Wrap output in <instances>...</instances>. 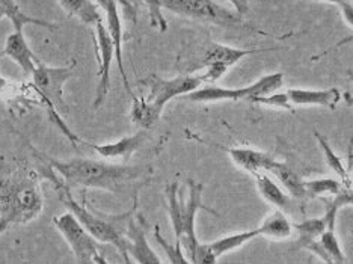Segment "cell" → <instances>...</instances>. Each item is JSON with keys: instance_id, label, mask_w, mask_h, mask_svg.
I'll list each match as a JSON object with an SVG mask.
<instances>
[{"instance_id": "6da1fadb", "label": "cell", "mask_w": 353, "mask_h": 264, "mask_svg": "<svg viewBox=\"0 0 353 264\" xmlns=\"http://www.w3.org/2000/svg\"><path fill=\"white\" fill-rule=\"evenodd\" d=\"M46 163H49L50 170L58 174L70 189H100L114 195H138L139 187L151 172L150 167L143 165L110 163L95 159L56 160L46 157Z\"/></svg>"}, {"instance_id": "7a4b0ae2", "label": "cell", "mask_w": 353, "mask_h": 264, "mask_svg": "<svg viewBox=\"0 0 353 264\" xmlns=\"http://www.w3.org/2000/svg\"><path fill=\"white\" fill-rule=\"evenodd\" d=\"M53 177L50 179L54 183L56 192L59 195V201L67 207V209L73 213L76 218L80 221V223L90 231V233L101 242L103 245H110L121 255L124 263H132L130 255L127 251V237L125 231L128 225V219L132 218V214L136 212L138 207V195L133 196V207L128 212L121 214H106L99 210L91 209L86 203H79L73 198L70 192V187L63 183L59 181V175L52 170Z\"/></svg>"}, {"instance_id": "3957f363", "label": "cell", "mask_w": 353, "mask_h": 264, "mask_svg": "<svg viewBox=\"0 0 353 264\" xmlns=\"http://www.w3.org/2000/svg\"><path fill=\"white\" fill-rule=\"evenodd\" d=\"M204 185L195 180H188V199L184 201L180 194L179 181H171L165 187L166 196V210L170 214L171 225L175 234V240L180 242L186 252V257L192 263L195 257L196 247L199 240L196 237V214L199 210H205L214 216H218V212L212 210L203 201Z\"/></svg>"}, {"instance_id": "277c9868", "label": "cell", "mask_w": 353, "mask_h": 264, "mask_svg": "<svg viewBox=\"0 0 353 264\" xmlns=\"http://www.w3.org/2000/svg\"><path fill=\"white\" fill-rule=\"evenodd\" d=\"M142 85H145L148 94L145 97H133L132 106V121L139 124L142 129H150L154 125L163 108L172 99L186 97L192 91L201 88L203 79L201 76H176L174 79H162L157 74H150L143 80Z\"/></svg>"}, {"instance_id": "5b68a950", "label": "cell", "mask_w": 353, "mask_h": 264, "mask_svg": "<svg viewBox=\"0 0 353 264\" xmlns=\"http://www.w3.org/2000/svg\"><path fill=\"white\" fill-rule=\"evenodd\" d=\"M43 205V192L34 177L0 175V218L10 225L37 219Z\"/></svg>"}, {"instance_id": "8992f818", "label": "cell", "mask_w": 353, "mask_h": 264, "mask_svg": "<svg viewBox=\"0 0 353 264\" xmlns=\"http://www.w3.org/2000/svg\"><path fill=\"white\" fill-rule=\"evenodd\" d=\"M53 225L67 240L74 258L80 264H106L103 243L88 231L70 210L53 218Z\"/></svg>"}, {"instance_id": "52a82bcc", "label": "cell", "mask_w": 353, "mask_h": 264, "mask_svg": "<svg viewBox=\"0 0 353 264\" xmlns=\"http://www.w3.org/2000/svg\"><path fill=\"white\" fill-rule=\"evenodd\" d=\"M284 85L283 73H272L263 76L256 82L242 88H225L218 85H205L186 95L194 103H218V101H251L259 95H266L278 91Z\"/></svg>"}, {"instance_id": "ba28073f", "label": "cell", "mask_w": 353, "mask_h": 264, "mask_svg": "<svg viewBox=\"0 0 353 264\" xmlns=\"http://www.w3.org/2000/svg\"><path fill=\"white\" fill-rule=\"evenodd\" d=\"M162 8L181 17L212 23L222 28L242 25V17L236 11L216 3L214 0H162Z\"/></svg>"}, {"instance_id": "9c48e42d", "label": "cell", "mask_w": 353, "mask_h": 264, "mask_svg": "<svg viewBox=\"0 0 353 264\" xmlns=\"http://www.w3.org/2000/svg\"><path fill=\"white\" fill-rule=\"evenodd\" d=\"M76 61L67 67H49L41 62L32 73V80L37 91L46 99L50 110L67 112V105L63 101V86L73 76Z\"/></svg>"}, {"instance_id": "30bf717a", "label": "cell", "mask_w": 353, "mask_h": 264, "mask_svg": "<svg viewBox=\"0 0 353 264\" xmlns=\"http://www.w3.org/2000/svg\"><path fill=\"white\" fill-rule=\"evenodd\" d=\"M97 49H99V61H100V79H99V86L97 91H95V100H94V109H99L104 100H106L110 88V65L112 59L115 58V44L114 39H112L108 28L104 26V21H100L97 26Z\"/></svg>"}, {"instance_id": "8fae6325", "label": "cell", "mask_w": 353, "mask_h": 264, "mask_svg": "<svg viewBox=\"0 0 353 264\" xmlns=\"http://www.w3.org/2000/svg\"><path fill=\"white\" fill-rule=\"evenodd\" d=\"M127 237V251L130 257L139 264H160L162 260L157 257L156 251L152 250L148 243V238L145 234V228H143V219L142 216L136 214V212L132 214V218L128 219V225L125 231Z\"/></svg>"}, {"instance_id": "7c38bea8", "label": "cell", "mask_w": 353, "mask_h": 264, "mask_svg": "<svg viewBox=\"0 0 353 264\" xmlns=\"http://www.w3.org/2000/svg\"><path fill=\"white\" fill-rule=\"evenodd\" d=\"M95 3L100 6V10L106 14V21H108V30L114 39L115 44V58L119 67V73H121L123 82L127 92L134 97L132 92L130 83H128V79L125 74V68H124V61H123V25H121V17H119V11H118V2L117 0H94Z\"/></svg>"}, {"instance_id": "4fadbf2b", "label": "cell", "mask_w": 353, "mask_h": 264, "mask_svg": "<svg viewBox=\"0 0 353 264\" xmlns=\"http://www.w3.org/2000/svg\"><path fill=\"white\" fill-rule=\"evenodd\" d=\"M148 138L147 129H142L136 132L134 134L124 136V138L118 139L115 142H108V143H88L83 142L85 145L91 147L95 153L101 156L103 159H121L128 160L136 151L141 150V147L145 143Z\"/></svg>"}, {"instance_id": "5bb4252c", "label": "cell", "mask_w": 353, "mask_h": 264, "mask_svg": "<svg viewBox=\"0 0 353 264\" xmlns=\"http://www.w3.org/2000/svg\"><path fill=\"white\" fill-rule=\"evenodd\" d=\"M293 250H307L325 263H346V255H344L339 237L335 234V230L326 228L323 234L319 238L307 240V242L293 245Z\"/></svg>"}, {"instance_id": "9a60e30c", "label": "cell", "mask_w": 353, "mask_h": 264, "mask_svg": "<svg viewBox=\"0 0 353 264\" xmlns=\"http://www.w3.org/2000/svg\"><path fill=\"white\" fill-rule=\"evenodd\" d=\"M3 53L17 63L26 76H32L34 70L41 63V61L37 58V54L30 50V47L21 30H14L11 35H8L3 47Z\"/></svg>"}, {"instance_id": "2e32d148", "label": "cell", "mask_w": 353, "mask_h": 264, "mask_svg": "<svg viewBox=\"0 0 353 264\" xmlns=\"http://www.w3.org/2000/svg\"><path fill=\"white\" fill-rule=\"evenodd\" d=\"M288 99L293 106H320L327 109H335L341 99L340 91L336 88L331 90H288Z\"/></svg>"}, {"instance_id": "e0dca14e", "label": "cell", "mask_w": 353, "mask_h": 264, "mask_svg": "<svg viewBox=\"0 0 353 264\" xmlns=\"http://www.w3.org/2000/svg\"><path fill=\"white\" fill-rule=\"evenodd\" d=\"M230 154L231 160L243 171L250 172L251 175L255 172H268L269 167L274 162V157L268 153H261L252 148H223Z\"/></svg>"}, {"instance_id": "ac0fdd59", "label": "cell", "mask_w": 353, "mask_h": 264, "mask_svg": "<svg viewBox=\"0 0 353 264\" xmlns=\"http://www.w3.org/2000/svg\"><path fill=\"white\" fill-rule=\"evenodd\" d=\"M252 177L255 179L256 189H259L260 195L264 198V201H268L269 204L283 212L290 209L293 198L288 195V192L281 187L274 179H270L269 175L264 172H255L252 174Z\"/></svg>"}, {"instance_id": "d6986e66", "label": "cell", "mask_w": 353, "mask_h": 264, "mask_svg": "<svg viewBox=\"0 0 353 264\" xmlns=\"http://www.w3.org/2000/svg\"><path fill=\"white\" fill-rule=\"evenodd\" d=\"M264 50H245V49H236V47H230L225 44L212 43L207 47V52L203 58V63L204 67L208 65V63H222V65H227L228 68H231L234 67L237 62L246 58V56L260 53Z\"/></svg>"}, {"instance_id": "ffe728a7", "label": "cell", "mask_w": 353, "mask_h": 264, "mask_svg": "<svg viewBox=\"0 0 353 264\" xmlns=\"http://www.w3.org/2000/svg\"><path fill=\"white\" fill-rule=\"evenodd\" d=\"M268 172L274 175V177L281 183V186L288 192V195L292 198H298V199L307 198V192H305V180L287 163L274 160Z\"/></svg>"}, {"instance_id": "44dd1931", "label": "cell", "mask_w": 353, "mask_h": 264, "mask_svg": "<svg viewBox=\"0 0 353 264\" xmlns=\"http://www.w3.org/2000/svg\"><path fill=\"white\" fill-rule=\"evenodd\" d=\"M61 8L70 17H76L85 26H97L103 17L100 6L94 0H58Z\"/></svg>"}, {"instance_id": "7402d4cb", "label": "cell", "mask_w": 353, "mask_h": 264, "mask_svg": "<svg viewBox=\"0 0 353 264\" xmlns=\"http://www.w3.org/2000/svg\"><path fill=\"white\" fill-rule=\"evenodd\" d=\"M3 19H10L14 29L21 30V32H23V28L28 25L47 28V29H58V26H56L54 23L30 17L29 14L23 12L15 0H0V20Z\"/></svg>"}, {"instance_id": "603a6c76", "label": "cell", "mask_w": 353, "mask_h": 264, "mask_svg": "<svg viewBox=\"0 0 353 264\" xmlns=\"http://www.w3.org/2000/svg\"><path fill=\"white\" fill-rule=\"evenodd\" d=\"M260 237V230H248V231H242V233H236V234H230L225 237H221L214 242L207 243L208 247H210L212 254L216 257V260H219L222 255H225L227 252L236 251L239 247H242L243 245L252 242L254 238Z\"/></svg>"}, {"instance_id": "cb8c5ba5", "label": "cell", "mask_w": 353, "mask_h": 264, "mask_svg": "<svg viewBox=\"0 0 353 264\" xmlns=\"http://www.w3.org/2000/svg\"><path fill=\"white\" fill-rule=\"evenodd\" d=\"M259 230L260 236L284 240L293 234V223L287 219V216L284 214L283 210L278 209L274 213H270L268 218L261 222Z\"/></svg>"}, {"instance_id": "d4e9b609", "label": "cell", "mask_w": 353, "mask_h": 264, "mask_svg": "<svg viewBox=\"0 0 353 264\" xmlns=\"http://www.w3.org/2000/svg\"><path fill=\"white\" fill-rule=\"evenodd\" d=\"M314 136H316V139H317V142H319V145L322 147V151H323V156H325V159H326V163H327V166L331 167V170L339 175V177L341 179V181L344 183V185H347L349 183V172H347V170H346V166H344V163H343V160H341V157L335 153V151L331 148V145H329V142L326 141V138L325 136L322 134V133H319V132H314Z\"/></svg>"}, {"instance_id": "484cf974", "label": "cell", "mask_w": 353, "mask_h": 264, "mask_svg": "<svg viewBox=\"0 0 353 264\" xmlns=\"http://www.w3.org/2000/svg\"><path fill=\"white\" fill-rule=\"evenodd\" d=\"M327 228V223L325 221V218H317V219H305L301 223H293V230L298 231V240L296 243H302L307 242V240H312V238H319L320 236L323 234V231Z\"/></svg>"}, {"instance_id": "4316f807", "label": "cell", "mask_w": 353, "mask_h": 264, "mask_svg": "<svg viewBox=\"0 0 353 264\" xmlns=\"http://www.w3.org/2000/svg\"><path fill=\"white\" fill-rule=\"evenodd\" d=\"M343 187V183L334 179H319L305 181V192L308 196H334Z\"/></svg>"}, {"instance_id": "83f0119b", "label": "cell", "mask_w": 353, "mask_h": 264, "mask_svg": "<svg viewBox=\"0 0 353 264\" xmlns=\"http://www.w3.org/2000/svg\"><path fill=\"white\" fill-rule=\"evenodd\" d=\"M154 238H156V242L163 247L165 254L168 255V261L172 263V264H188V263H190L189 258L183 252L181 243L176 242V240H175L174 245L170 243V242H166V238L162 234H160L159 227H156V230H154Z\"/></svg>"}, {"instance_id": "f1b7e54d", "label": "cell", "mask_w": 353, "mask_h": 264, "mask_svg": "<svg viewBox=\"0 0 353 264\" xmlns=\"http://www.w3.org/2000/svg\"><path fill=\"white\" fill-rule=\"evenodd\" d=\"M252 103H256V105H263V106H272V108H279V109H285L288 112H294L293 105L290 99H288L287 92H270L266 95H259V97H254L251 100Z\"/></svg>"}, {"instance_id": "f546056e", "label": "cell", "mask_w": 353, "mask_h": 264, "mask_svg": "<svg viewBox=\"0 0 353 264\" xmlns=\"http://www.w3.org/2000/svg\"><path fill=\"white\" fill-rule=\"evenodd\" d=\"M143 2H145L148 8L151 26L159 29L160 32H165L168 29V23L162 14V0H143Z\"/></svg>"}, {"instance_id": "4dcf8cb0", "label": "cell", "mask_w": 353, "mask_h": 264, "mask_svg": "<svg viewBox=\"0 0 353 264\" xmlns=\"http://www.w3.org/2000/svg\"><path fill=\"white\" fill-rule=\"evenodd\" d=\"M343 19L346 20L347 25L353 28V5L349 2V0H343V2L339 5Z\"/></svg>"}, {"instance_id": "1f68e13d", "label": "cell", "mask_w": 353, "mask_h": 264, "mask_svg": "<svg viewBox=\"0 0 353 264\" xmlns=\"http://www.w3.org/2000/svg\"><path fill=\"white\" fill-rule=\"evenodd\" d=\"M230 2L234 6V10L240 17H243V15L250 11V0H230Z\"/></svg>"}, {"instance_id": "d6a6232c", "label": "cell", "mask_w": 353, "mask_h": 264, "mask_svg": "<svg viewBox=\"0 0 353 264\" xmlns=\"http://www.w3.org/2000/svg\"><path fill=\"white\" fill-rule=\"evenodd\" d=\"M312 2H323V3H331V5L339 6L343 0H312Z\"/></svg>"}, {"instance_id": "836d02e7", "label": "cell", "mask_w": 353, "mask_h": 264, "mask_svg": "<svg viewBox=\"0 0 353 264\" xmlns=\"http://www.w3.org/2000/svg\"><path fill=\"white\" fill-rule=\"evenodd\" d=\"M352 183H353V180H352Z\"/></svg>"}]
</instances>
